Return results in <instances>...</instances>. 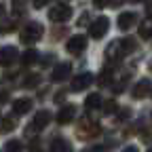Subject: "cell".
<instances>
[{"label": "cell", "mask_w": 152, "mask_h": 152, "mask_svg": "<svg viewBox=\"0 0 152 152\" xmlns=\"http://www.w3.org/2000/svg\"><path fill=\"white\" fill-rule=\"evenodd\" d=\"M135 40H131V38H123V40H114V42H110L108 45V49H106V57L110 61H121L125 55H129V53H133L135 51Z\"/></svg>", "instance_id": "obj_1"}, {"label": "cell", "mask_w": 152, "mask_h": 152, "mask_svg": "<svg viewBox=\"0 0 152 152\" xmlns=\"http://www.w3.org/2000/svg\"><path fill=\"white\" fill-rule=\"evenodd\" d=\"M40 36H42V26L38 23V21H30V23L21 30V42L32 45V42H36V40H40Z\"/></svg>", "instance_id": "obj_2"}, {"label": "cell", "mask_w": 152, "mask_h": 152, "mask_svg": "<svg viewBox=\"0 0 152 152\" xmlns=\"http://www.w3.org/2000/svg\"><path fill=\"white\" fill-rule=\"evenodd\" d=\"M70 17H72V7L70 4H64V2L51 7V11H49V19H51V21H57V23L68 21Z\"/></svg>", "instance_id": "obj_3"}, {"label": "cell", "mask_w": 152, "mask_h": 152, "mask_svg": "<svg viewBox=\"0 0 152 152\" xmlns=\"http://www.w3.org/2000/svg\"><path fill=\"white\" fill-rule=\"evenodd\" d=\"M108 28H110L108 17H97V19H95V21L89 26V34H91V38L99 40L102 36H106V34H108Z\"/></svg>", "instance_id": "obj_4"}, {"label": "cell", "mask_w": 152, "mask_h": 152, "mask_svg": "<svg viewBox=\"0 0 152 152\" xmlns=\"http://www.w3.org/2000/svg\"><path fill=\"white\" fill-rule=\"evenodd\" d=\"M51 123V112H47V110H40V112H36V116H34V121L30 123V127H28V133H36V131H42L47 125Z\"/></svg>", "instance_id": "obj_5"}, {"label": "cell", "mask_w": 152, "mask_h": 152, "mask_svg": "<svg viewBox=\"0 0 152 152\" xmlns=\"http://www.w3.org/2000/svg\"><path fill=\"white\" fill-rule=\"evenodd\" d=\"M76 133H78V137H95V135H99V125L95 123V121H83L78 125V129H76Z\"/></svg>", "instance_id": "obj_6"}, {"label": "cell", "mask_w": 152, "mask_h": 152, "mask_svg": "<svg viewBox=\"0 0 152 152\" xmlns=\"http://www.w3.org/2000/svg\"><path fill=\"white\" fill-rule=\"evenodd\" d=\"M66 49H68V53H72V55H80V53L87 49V38L80 36V34L72 36L70 40L66 42Z\"/></svg>", "instance_id": "obj_7"}, {"label": "cell", "mask_w": 152, "mask_h": 152, "mask_svg": "<svg viewBox=\"0 0 152 152\" xmlns=\"http://www.w3.org/2000/svg\"><path fill=\"white\" fill-rule=\"evenodd\" d=\"M91 83H93V74H91V72H85V74L76 76V78L72 80V91H74V93L85 91L87 87H91Z\"/></svg>", "instance_id": "obj_8"}, {"label": "cell", "mask_w": 152, "mask_h": 152, "mask_svg": "<svg viewBox=\"0 0 152 152\" xmlns=\"http://www.w3.org/2000/svg\"><path fill=\"white\" fill-rule=\"evenodd\" d=\"M135 21H137V15L131 13V11H127V13H121V15H118L116 26H118V30L127 32V30H131L133 26H135Z\"/></svg>", "instance_id": "obj_9"}, {"label": "cell", "mask_w": 152, "mask_h": 152, "mask_svg": "<svg viewBox=\"0 0 152 152\" xmlns=\"http://www.w3.org/2000/svg\"><path fill=\"white\" fill-rule=\"evenodd\" d=\"M70 72H72V66H70V64H59V66L53 68V72H51V80L61 83V80H66L68 76H70Z\"/></svg>", "instance_id": "obj_10"}, {"label": "cell", "mask_w": 152, "mask_h": 152, "mask_svg": "<svg viewBox=\"0 0 152 152\" xmlns=\"http://www.w3.org/2000/svg\"><path fill=\"white\" fill-rule=\"evenodd\" d=\"M17 61V49L15 47H2L0 49V66H11Z\"/></svg>", "instance_id": "obj_11"}, {"label": "cell", "mask_w": 152, "mask_h": 152, "mask_svg": "<svg viewBox=\"0 0 152 152\" xmlns=\"http://www.w3.org/2000/svg\"><path fill=\"white\" fill-rule=\"evenodd\" d=\"M150 91H152V83L148 78H142L135 87H133V97L142 99V97H146V95H150Z\"/></svg>", "instance_id": "obj_12"}, {"label": "cell", "mask_w": 152, "mask_h": 152, "mask_svg": "<svg viewBox=\"0 0 152 152\" xmlns=\"http://www.w3.org/2000/svg\"><path fill=\"white\" fill-rule=\"evenodd\" d=\"M32 110V99L30 97H19L17 102H13V114L21 116V114H28Z\"/></svg>", "instance_id": "obj_13"}, {"label": "cell", "mask_w": 152, "mask_h": 152, "mask_svg": "<svg viewBox=\"0 0 152 152\" xmlns=\"http://www.w3.org/2000/svg\"><path fill=\"white\" fill-rule=\"evenodd\" d=\"M74 114H76V108H74V106H64L59 112H57V123H59V125H68V123H72Z\"/></svg>", "instance_id": "obj_14"}, {"label": "cell", "mask_w": 152, "mask_h": 152, "mask_svg": "<svg viewBox=\"0 0 152 152\" xmlns=\"http://www.w3.org/2000/svg\"><path fill=\"white\" fill-rule=\"evenodd\" d=\"M49 152H70V144H68L66 140H61V137H57V140L51 142Z\"/></svg>", "instance_id": "obj_15"}, {"label": "cell", "mask_w": 152, "mask_h": 152, "mask_svg": "<svg viewBox=\"0 0 152 152\" xmlns=\"http://www.w3.org/2000/svg\"><path fill=\"white\" fill-rule=\"evenodd\" d=\"M140 36L142 38H152V17H148V19H144L142 21V26H140Z\"/></svg>", "instance_id": "obj_16"}, {"label": "cell", "mask_w": 152, "mask_h": 152, "mask_svg": "<svg viewBox=\"0 0 152 152\" xmlns=\"http://www.w3.org/2000/svg\"><path fill=\"white\" fill-rule=\"evenodd\" d=\"M102 95H97V93H91L89 97H87V102H85V106L89 108V110H93V108H102Z\"/></svg>", "instance_id": "obj_17"}, {"label": "cell", "mask_w": 152, "mask_h": 152, "mask_svg": "<svg viewBox=\"0 0 152 152\" xmlns=\"http://www.w3.org/2000/svg\"><path fill=\"white\" fill-rule=\"evenodd\" d=\"M36 61V51L34 49H30V51H26L23 55H21V64L23 66H32Z\"/></svg>", "instance_id": "obj_18"}, {"label": "cell", "mask_w": 152, "mask_h": 152, "mask_svg": "<svg viewBox=\"0 0 152 152\" xmlns=\"http://www.w3.org/2000/svg\"><path fill=\"white\" fill-rule=\"evenodd\" d=\"M21 150H23V146H21V142H17V140H11L4 146V152H21Z\"/></svg>", "instance_id": "obj_19"}, {"label": "cell", "mask_w": 152, "mask_h": 152, "mask_svg": "<svg viewBox=\"0 0 152 152\" xmlns=\"http://www.w3.org/2000/svg\"><path fill=\"white\" fill-rule=\"evenodd\" d=\"M112 78V68H104V72L99 74V85H110Z\"/></svg>", "instance_id": "obj_20"}, {"label": "cell", "mask_w": 152, "mask_h": 152, "mask_svg": "<svg viewBox=\"0 0 152 152\" xmlns=\"http://www.w3.org/2000/svg\"><path fill=\"white\" fill-rule=\"evenodd\" d=\"M38 83H40V76H38V74H32V76H28V78H26V85H23V87H36Z\"/></svg>", "instance_id": "obj_21"}, {"label": "cell", "mask_w": 152, "mask_h": 152, "mask_svg": "<svg viewBox=\"0 0 152 152\" xmlns=\"http://www.w3.org/2000/svg\"><path fill=\"white\" fill-rule=\"evenodd\" d=\"M15 127V118L13 116H7L4 121H2V131H11Z\"/></svg>", "instance_id": "obj_22"}, {"label": "cell", "mask_w": 152, "mask_h": 152, "mask_svg": "<svg viewBox=\"0 0 152 152\" xmlns=\"http://www.w3.org/2000/svg\"><path fill=\"white\" fill-rule=\"evenodd\" d=\"M51 2V0H32V4H34V9H42V7H47Z\"/></svg>", "instance_id": "obj_23"}, {"label": "cell", "mask_w": 152, "mask_h": 152, "mask_svg": "<svg viewBox=\"0 0 152 152\" xmlns=\"http://www.w3.org/2000/svg\"><path fill=\"white\" fill-rule=\"evenodd\" d=\"M110 4V0H93V7L95 9H104V7H108Z\"/></svg>", "instance_id": "obj_24"}, {"label": "cell", "mask_w": 152, "mask_h": 152, "mask_svg": "<svg viewBox=\"0 0 152 152\" xmlns=\"http://www.w3.org/2000/svg\"><path fill=\"white\" fill-rule=\"evenodd\" d=\"M104 110H106V112H112V110H116V104H114V102H108V104L104 106Z\"/></svg>", "instance_id": "obj_25"}, {"label": "cell", "mask_w": 152, "mask_h": 152, "mask_svg": "<svg viewBox=\"0 0 152 152\" xmlns=\"http://www.w3.org/2000/svg\"><path fill=\"white\" fill-rule=\"evenodd\" d=\"M7 97H9V91H7V89H0V104H2Z\"/></svg>", "instance_id": "obj_26"}, {"label": "cell", "mask_w": 152, "mask_h": 152, "mask_svg": "<svg viewBox=\"0 0 152 152\" xmlns=\"http://www.w3.org/2000/svg\"><path fill=\"white\" fill-rule=\"evenodd\" d=\"M123 152H140V150H137V148H135V146H129V148H125V150H123Z\"/></svg>", "instance_id": "obj_27"}, {"label": "cell", "mask_w": 152, "mask_h": 152, "mask_svg": "<svg viewBox=\"0 0 152 152\" xmlns=\"http://www.w3.org/2000/svg\"><path fill=\"white\" fill-rule=\"evenodd\" d=\"M2 13H4V7H2V4H0V15H2Z\"/></svg>", "instance_id": "obj_28"}, {"label": "cell", "mask_w": 152, "mask_h": 152, "mask_svg": "<svg viewBox=\"0 0 152 152\" xmlns=\"http://www.w3.org/2000/svg\"><path fill=\"white\" fill-rule=\"evenodd\" d=\"M129 2H144V0H129Z\"/></svg>", "instance_id": "obj_29"}, {"label": "cell", "mask_w": 152, "mask_h": 152, "mask_svg": "<svg viewBox=\"0 0 152 152\" xmlns=\"http://www.w3.org/2000/svg\"><path fill=\"white\" fill-rule=\"evenodd\" d=\"M148 68H150V70H152V59H150V61H148Z\"/></svg>", "instance_id": "obj_30"}, {"label": "cell", "mask_w": 152, "mask_h": 152, "mask_svg": "<svg viewBox=\"0 0 152 152\" xmlns=\"http://www.w3.org/2000/svg\"><path fill=\"white\" fill-rule=\"evenodd\" d=\"M150 152H152V150H150Z\"/></svg>", "instance_id": "obj_31"}]
</instances>
